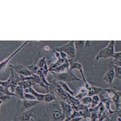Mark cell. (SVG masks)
I'll return each instance as SVG.
<instances>
[{
    "instance_id": "obj_5",
    "label": "cell",
    "mask_w": 121,
    "mask_h": 121,
    "mask_svg": "<svg viewBox=\"0 0 121 121\" xmlns=\"http://www.w3.org/2000/svg\"><path fill=\"white\" fill-rule=\"evenodd\" d=\"M52 51L57 52H64L74 59L76 58L77 56V50L74 41H71L64 45L54 48Z\"/></svg>"
},
{
    "instance_id": "obj_22",
    "label": "cell",
    "mask_w": 121,
    "mask_h": 121,
    "mask_svg": "<svg viewBox=\"0 0 121 121\" xmlns=\"http://www.w3.org/2000/svg\"><path fill=\"white\" fill-rule=\"evenodd\" d=\"M112 62L113 65L121 67V52H115L112 58Z\"/></svg>"
},
{
    "instance_id": "obj_16",
    "label": "cell",
    "mask_w": 121,
    "mask_h": 121,
    "mask_svg": "<svg viewBox=\"0 0 121 121\" xmlns=\"http://www.w3.org/2000/svg\"><path fill=\"white\" fill-rule=\"evenodd\" d=\"M24 92L26 93H30L33 95L36 98V100L40 102H42L44 101L45 95L38 93V92H36L35 89L33 88L32 87H30L24 89Z\"/></svg>"
},
{
    "instance_id": "obj_37",
    "label": "cell",
    "mask_w": 121,
    "mask_h": 121,
    "mask_svg": "<svg viewBox=\"0 0 121 121\" xmlns=\"http://www.w3.org/2000/svg\"><path fill=\"white\" fill-rule=\"evenodd\" d=\"M83 118L82 117H74L72 119H70V121H81Z\"/></svg>"
},
{
    "instance_id": "obj_2",
    "label": "cell",
    "mask_w": 121,
    "mask_h": 121,
    "mask_svg": "<svg viewBox=\"0 0 121 121\" xmlns=\"http://www.w3.org/2000/svg\"><path fill=\"white\" fill-rule=\"evenodd\" d=\"M104 91L108 93V96L110 99H112L116 108V113L119 117H121V93L118 91L115 87L104 89Z\"/></svg>"
},
{
    "instance_id": "obj_19",
    "label": "cell",
    "mask_w": 121,
    "mask_h": 121,
    "mask_svg": "<svg viewBox=\"0 0 121 121\" xmlns=\"http://www.w3.org/2000/svg\"><path fill=\"white\" fill-rule=\"evenodd\" d=\"M101 102H102V103H103L105 108L107 109V110L109 112L110 114H113L115 112V111H113V110H112V109H111V104H112V101L111 100V99L106 98H105V97H103V98H101Z\"/></svg>"
},
{
    "instance_id": "obj_1",
    "label": "cell",
    "mask_w": 121,
    "mask_h": 121,
    "mask_svg": "<svg viewBox=\"0 0 121 121\" xmlns=\"http://www.w3.org/2000/svg\"><path fill=\"white\" fill-rule=\"evenodd\" d=\"M47 114L51 121H62L66 119L57 101L47 104Z\"/></svg>"
},
{
    "instance_id": "obj_38",
    "label": "cell",
    "mask_w": 121,
    "mask_h": 121,
    "mask_svg": "<svg viewBox=\"0 0 121 121\" xmlns=\"http://www.w3.org/2000/svg\"><path fill=\"white\" fill-rule=\"evenodd\" d=\"M29 121H37V120H36V117H31V119H30V120H29Z\"/></svg>"
},
{
    "instance_id": "obj_39",
    "label": "cell",
    "mask_w": 121,
    "mask_h": 121,
    "mask_svg": "<svg viewBox=\"0 0 121 121\" xmlns=\"http://www.w3.org/2000/svg\"><path fill=\"white\" fill-rule=\"evenodd\" d=\"M44 50L46 52H48L49 50V47L48 46H45L44 47Z\"/></svg>"
},
{
    "instance_id": "obj_10",
    "label": "cell",
    "mask_w": 121,
    "mask_h": 121,
    "mask_svg": "<svg viewBox=\"0 0 121 121\" xmlns=\"http://www.w3.org/2000/svg\"><path fill=\"white\" fill-rule=\"evenodd\" d=\"M9 67L12 68L18 74L23 75L24 77H30L33 74L32 72L29 70L27 67L22 65H9Z\"/></svg>"
},
{
    "instance_id": "obj_3",
    "label": "cell",
    "mask_w": 121,
    "mask_h": 121,
    "mask_svg": "<svg viewBox=\"0 0 121 121\" xmlns=\"http://www.w3.org/2000/svg\"><path fill=\"white\" fill-rule=\"evenodd\" d=\"M55 79L58 82H63L65 83L71 82L74 81H82L81 78L74 75L71 71L68 70L62 73H55L51 72Z\"/></svg>"
},
{
    "instance_id": "obj_17",
    "label": "cell",
    "mask_w": 121,
    "mask_h": 121,
    "mask_svg": "<svg viewBox=\"0 0 121 121\" xmlns=\"http://www.w3.org/2000/svg\"><path fill=\"white\" fill-rule=\"evenodd\" d=\"M10 75L9 78L10 79V83L13 85L18 86V84L20 82V75L18 74L17 72H16L11 67H10Z\"/></svg>"
},
{
    "instance_id": "obj_18",
    "label": "cell",
    "mask_w": 121,
    "mask_h": 121,
    "mask_svg": "<svg viewBox=\"0 0 121 121\" xmlns=\"http://www.w3.org/2000/svg\"><path fill=\"white\" fill-rule=\"evenodd\" d=\"M24 89L23 88L22 86L20 85H18L16 86L15 88L14 94L15 97H17L18 99L20 100H24L25 97H24Z\"/></svg>"
},
{
    "instance_id": "obj_24",
    "label": "cell",
    "mask_w": 121,
    "mask_h": 121,
    "mask_svg": "<svg viewBox=\"0 0 121 121\" xmlns=\"http://www.w3.org/2000/svg\"><path fill=\"white\" fill-rule=\"evenodd\" d=\"M59 84H60V85L61 86V87L63 88V89L65 91L67 92V93L69 94L70 95H71V96H74V95L75 94V92L73 91H72L71 89L70 88V87L67 85V83H65V82H58Z\"/></svg>"
},
{
    "instance_id": "obj_12",
    "label": "cell",
    "mask_w": 121,
    "mask_h": 121,
    "mask_svg": "<svg viewBox=\"0 0 121 121\" xmlns=\"http://www.w3.org/2000/svg\"><path fill=\"white\" fill-rule=\"evenodd\" d=\"M29 41L25 42V43L22 45H21L19 47V48H17L14 52H13V53L10 55L9 57H7L6 59H5L4 60V61H3L1 63H0V72H1L2 71H3L4 69H5V68H6V66L8 64H9V62L10 60H11L14 57L15 55H16L18 52L20 51L21 49H22L23 47H24L26 45H27L29 43Z\"/></svg>"
},
{
    "instance_id": "obj_41",
    "label": "cell",
    "mask_w": 121,
    "mask_h": 121,
    "mask_svg": "<svg viewBox=\"0 0 121 121\" xmlns=\"http://www.w3.org/2000/svg\"><path fill=\"white\" fill-rule=\"evenodd\" d=\"M3 102L2 100H0V106H1V104L3 103Z\"/></svg>"
},
{
    "instance_id": "obj_35",
    "label": "cell",
    "mask_w": 121,
    "mask_h": 121,
    "mask_svg": "<svg viewBox=\"0 0 121 121\" xmlns=\"http://www.w3.org/2000/svg\"><path fill=\"white\" fill-rule=\"evenodd\" d=\"M59 55H60V57L62 58V59H68V58H67L68 55L65 53V52H59Z\"/></svg>"
},
{
    "instance_id": "obj_34",
    "label": "cell",
    "mask_w": 121,
    "mask_h": 121,
    "mask_svg": "<svg viewBox=\"0 0 121 121\" xmlns=\"http://www.w3.org/2000/svg\"><path fill=\"white\" fill-rule=\"evenodd\" d=\"M10 99H11V96L6 95H4L0 97V100L3 102L9 101Z\"/></svg>"
},
{
    "instance_id": "obj_28",
    "label": "cell",
    "mask_w": 121,
    "mask_h": 121,
    "mask_svg": "<svg viewBox=\"0 0 121 121\" xmlns=\"http://www.w3.org/2000/svg\"><path fill=\"white\" fill-rule=\"evenodd\" d=\"M72 108L73 110L76 111H84L86 109L89 108L88 106H85L82 104H80L78 106H74V105H71Z\"/></svg>"
},
{
    "instance_id": "obj_25",
    "label": "cell",
    "mask_w": 121,
    "mask_h": 121,
    "mask_svg": "<svg viewBox=\"0 0 121 121\" xmlns=\"http://www.w3.org/2000/svg\"><path fill=\"white\" fill-rule=\"evenodd\" d=\"M100 102V97L98 95H95L91 97V108H94Z\"/></svg>"
},
{
    "instance_id": "obj_36",
    "label": "cell",
    "mask_w": 121,
    "mask_h": 121,
    "mask_svg": "<svg viewBox=\"0 0 121 121\" xmlns=\"http://www.w3.org/2000/svg\"><path fill=\"white\" fill-rule=\"evenodd\" d=\"M91 41H85V44H84V48H88V47H90L91 45Z\"/></svg>"
},
{
    "instance_id": "obj_11",
    "label": "cell",
    "mask_w": 121,
    "mask_h": 121,
    "mask_svg": "<svg viewBox=\"0 0 121 121\" xmlns=\"http://www.w3.org/2000/svg\"><path fill=\"white\" fill-rule=\"evenodd\" d=\"M69 61L70 62V68L69 70L72 71L73 70H77L81 74L82 77L83 78V80L84 81V83H86L87 82L86 78L85 77V74L84 73V70L83 68V65L80 62L77 61H74L73 59H69Z\"/></svg>"
},
{
    "instance_id": "obj_13",
    "label": "cell",
    "mask_w": 121,
    "mask_h": 121,
    "mask_svg": "<svg viewBox=\"0 0 121 121\" xmlns=\"http://www.w3.org/2000/svg\"><path fill=\"white\" fill-rule=\"evenodd\" d=\"M59 103L63 113L65 115V117L70 118L73 111L71 105L64 101H60Z\"/></svg>"
},
{
    "instance_id": "obj_9",
    "label": "cell",
    "mask_w": 121,
    "mask_h": 121,
    "mask_svg": "<svg viewBox=\"0 0 121 121\" xmlns=\"http://www.w3.org/2000/svg\"><path fill=\"white\" fill-rule=\"evenodd\" d=\"M35 109H31L26 110L25 111L19 112L16 114L14 121H29L32 117H35Z\"/></svg>"
},
{
    "instance_id": "obj_21",
    "label": "cell",
    "mask_w": 121,
    "mask_h": 121,
    "mask_svg": "<svg viewBox=\"0 0 121 121\" xmlns=\"http://www.w3.org/2000/svg\"><path fill=\"white\" fill-rule=\"evenodd\" d=\"M57 101L56 97L55 96L54 93H51L49 92L48 93L45 94L44 98V102L46 104L51 103L52 102Z\"/></svg>"
},
{
    "instance_id": "obj_33",
    "label": "cell",
    "mask_w": 121,
    "mask_h": 121,
    "mask_svg": "<svg viewBox=\"0 0 121 121\" xmlns=\"http://www.w3.org/2000/svg\"><path fill=\"white\" fill-rule=\"evenodd\" d=\"M25 99L26 100H36L35 97L33 95L30 93H24Z\"/></svg>"
},
{
    "instance_id": "obj_30",
    "label": "cell",
    "mask_w": 121,
    "mask_h": 121,
    "mask_svg": "<svg viewBox=\"0 0 121 121\" xmlns=\"http://www.w3.org/2000/svg\"><path fill=\"white\" fill-rule=\"evenodd\" d=\"M36 64H37L38 66L39 67V68H40H40H42V67H43L45 64H46L47 62V61L46 60V58L45 57H42L40 59H36Z\"/></svg>"
},
{
    "instance_id": "obj_15",
    "label": "cell",
    "mask_w": 121,
    "mask_h": 121,
    "mask_svg": "<svg viewBox=\"0 0 121 121\" xmlns=\"http://www.w3.org/2000/svg\"><path fill=\"white\" fill-rule=\"evenodd\" d=\"M69 68L70 62L69 61V59H68L64 63H63L62 64L59 65V66L49 70V71L54 72L55 73H62L69 70Z\"/></svg>"
},
{
    "instance_id": "obj_8",
    "label": "cell",
    "mask_w": 121,
    "mask_h": 121,
    "mask_svg": "<svg viewBox=\"0 0 121 121\" xmlns=\"http://www.w3.org/2000/svg\"><path fill=\"white\" fill-rule=\"evenodd\" d=\"M114 78V70L112 62V58H110L109 64L108 65L107 71L105 73L104 77L102 78V79L108 83H109L110 85H111Z\"/></svg>"
},
{
    "instance_id": "obj_29",
    "label": "cell",
    "mask_w": 121,
    "mask_h": 121,
    "mask_svg": "<svg viewBox=\"0 0 121 121\" xmlns=\"http://www.w3.org/2000/svg\"><path fill=\"white\" fill-rule=\"evenodd\" d=\"M114 70L115 78H117L118 79H121V67L117 66V65H113Z\"/></svg>"
},
{
    "instance_id": "obj_32",
    "label": "cell",
    "mask_w": 121,
    "mask_h": 121,
    "mask_svg": "<svg viewBox=\"0 0 121 121\" xmlns=\"http://www.w3.org/2000/svg\"><path fill=\"white\" fill-rule=\"evenodd\" d=\"M83 114V111H76L73 110L72 114L70 117V119H72L74 117H82Z\"/></svg>"
},
{
    "instance_id": "obj_4",
    "label": "cell",
    "mask_w": 121,
    "mask_h": 121,
    "mask_svg": "<svg viewBox=\"0 0 121 121\" xmlns=\"http://www.w3.org/2000/svg\"><path fill=\"white\" fill-rule=\"evenodd\" d=\"M115 42V41H111L107 47L100 50L98 54L96 56V60L101 58H112L115 53L114 50Z\"/></svg>"
},
{
    "instance_id": "obj_27",
    "label": "cell",
    "mask_w": 121,
    "mask_h": 121,
    "mask_svg": "<svg viewBox=\"0 0 121 121\" xmlns=\"http://www.w3.org/2000/svg\"><path fill=\"white\" fill-rule=\"evenodd\" d=\"M27 67L28 69L31 72H32L33 74H36V73H37V72L38 71V70H39V69H40V68H39V67L38 66L37 64H36V60L33 64L29 65V66H28Z\"/></svg>"
},
{
    "instance_id": "obj_26",
    "label": "cell",
    "mask_w": 121,
    "mask_h": 121,
    "mask_svg": "<svg viewBox=\"0 0 121 121\" xmlns=\"http://www.w3.org/2000/svg\"><path fill=\"white\" fill-rule=\"evenodd\" d=\"M68 98L71 105L78 106V105H79L81 104V101L80 100H78L77 98H75L74 96H71L69 94H68Z\"/></svg>"
},
{
    "instance_id": "obj_6",
    "label": "cell",
    "mask_w": 121,
    "mask_h": 121,
    "mask_svg": "<svg viewBox=\"0 0 121 121\" xmlns=\"http://www.w3.org/2000/svg\"><path fill=\"white\" fill-rule=\"evenodd\" d=\"M49 83L52 85V87L54 89L55 93L57 94V95L58 96L59 98L62 100V101H65L67 102V103L70 104L68 98V93H67V92H65L64 89H63V88L61 87V86L60 85L58 82L55 79H54L50 81Z\"/></svg>"
},
{
    "instance_id": "obj_42",
    "label": "cell",
    "mask_w": 121,
    "mask_h": 121,
    "mask_svg": "<svg viewBox=\"0 0 121 121\" xmlns=\"http://www.w3.org/2000/svg\"><path fill=\"white\" fill-rule=\"evenodd\" d=\"M81 121H86L85 120H84V119H82V120H81Z\"/></svg>"
},
{
    "instance_id": "obj_20",
    "label": "cell",
    "mask_w": 121,
    "mask_h": 121,
    "mask_svg": "<svg viewBox=\"0 0 121 121\" xmlns=\"http://www.w3.org/2000/svg\"><path fill=\"white\" fill-rule=\"evenodd\" d=\"M88 94V90L87 89L85 86H82L80 88L78 93L77 94V95H75L74 97L75 98H77L78 100H80L82 99L84 97H85L87 96Z\"/></svg>"
},
{
    "instance_id": "obj_23",
    "label": "cell",
    "mask_w": 121,
    "mask_h": 121,
    "mask_svg": "<svg viewBox=\"0 0 121 121\" xmlns=\"http://www.w3.org/2000/svg\"><path fill=\"white\" fill-rule=\"evenodd\" d=\"M35 84L36 83L35 82L32 80H25L20 81L18 85L22 86L23 89H26L27 88L30 87H32L33 86H35Z\"/></svg>"
},
{
    "instance_id": "obj_31",
    "label": "cell",
    "mask_w": 121,
    "mask_h": 121,
    "mask_svg": "<svg viewBox=\"0 0 121 121\" xmlns=\"http://www.w3.org/2000/svg\"><path fill=\"white\" fill-rule=\"evenodd\" d=\"M81 103L85 106H88L91 103V97L86 96L80 100Z\"/></svg>"
},
{
    "instance_id": "obj_40",
    "label": "cell",
    "mask_w": 121,
    "mask_h": 121,
    "mask_svg": "<svg viewBox=\"0 0 121 121\" xmlns=\"http://www.w3.org/2000/svg\"><path fill=\"white\" fill-rule=\"evenodd\" d=\"M70 121V118H66V119H65L64 121Z\"/></svg>"
},
{
    "instance_id": "obj_14",
    "label": "cell",
    "mask_w": 121,
    "mask_h": 121,
    "mask_svg": "<svg viewBox=\"0 0 121 121\" xmlns=\"http://www.w3.org/2000/svg\"><path fill=\"white\" fill-rule=\"evenodd\" d=\"M84 86L88 90V94L87 96L88 97H91L95 95H98V94L103 90V89L100 87L92 85L88 82L85 83Z\"/></svg>"
},
{
    "instance_id": "obj_7",
    "label": "cell",
    "mask_w": 121,
    "mask_h": 121,
    "mask_svg": "<svg viewBox=\"0 0 121 121\" xmlns=\"http://www.w3.org/2000/svg\"><path fill=\"white\" fill-rule=\"evenodd\" d=\"M41 102L38 100H20L18 99V107L17 109L19 112L25 111L28 110L30 108L36 106Z\"/></svg>"
}]
</instances>
